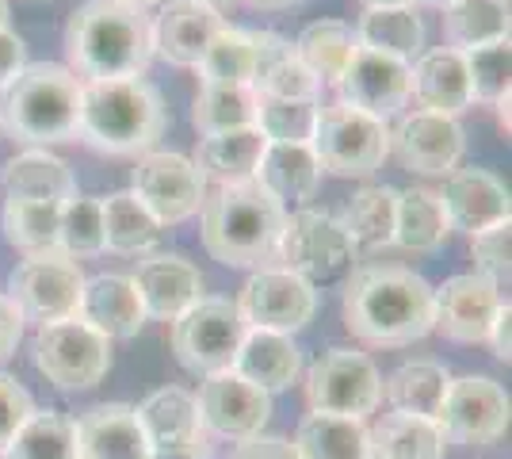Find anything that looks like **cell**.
<instances>
[{
	"label": "cell",
	"mask_w": 512,
	"mask_h": 459,
	"mask_svg": "<svg viewBox=\"0 0 512 459\" xmlns=\"http://www.w3.org/2000/svg\"><path fill=\"white\" fill-rule=\"evenodd\" d=\"M344 326L375 349H406L432 333L436 306L432 284L406 264L367 261L348 272L344 284Z\"/></svg>",
	"instance_id": "6da1fadb"
},
{
	"label": "cell",
	"mask_w": 512,
	"mask_h": 459,
	"mask_svg": "<svg viewBox=\"0 0 512 459\" xmlns=\"http://www.w3.org/2000/svg\"><path fill=\"white\" fill-rule=\"evenodd\" d=\"M65 54L81 81L142 77L153 62V27L146 8L123 0H85L69 16Z\"/></svg>",
	"instance_id": "7a4b0ae2"
},
{
	"label": "cell",
	"mask_w": 512,
	"mask_h": 459,
	"mask_svg": "<svg viewBox=\"0 0 512 459\" xmlns=\"http://www.w3.org/2000/svg\"><path fill=\"white\" fill-rule=\"evenodd\" d=\"M287 207L256 180L207 188L199 207L203 249L226 268H268L276 261V241Z\"/></svg>",
	"instance_id": "3957f363"
},
{
	"label": "cell",
	"mask_w": 512,
	"mask_h": 459,
	"mask_svg": "<svg viewBox=\"0 0 512 459\" xmlns=\"http://www.w3.org/2000/svg\"><path fill=\"white\" fill-rule=\"evenodd\" d=\"M165 123H169L165 100L146 77L81 81L77 134L92 150L111 157H142L157 146Z\"/></svg>",
	"instance_id": "277c9868"
},
{
	"label": "cell",
	"mask_w": 512,
	"mask_h": 459,
	"mask_svg": "<svg viewBox=\"0 0 512 459\" xmlns=\"http://www.w3.org/2000/svg\"><path fill=\"white\" fill-rule=\"evenodd\" d=\"M81 119V77L58 62H31L4 88V127L12 138L46 150L77 138Z\"/></svg>",
	"instance_id": "5b68a950"
},
{
	"label": "cell",
	"mask_w": 512,
	"mask_h": 459,
	"mask_svg": "<svg viewBox=\"0 0 512 459\" xmlns=\"http://www.w3.org/2000/svg\"><path fill=\"white\" fill-rule=\"evenodd\" d=\"M352 261H356V249L341 230L337 215L299 207L283 219L276 241V268L299 276L302 284H337L352 272Z\"/></svg>",
	"instance_id": "8992f818"
},
{
	"label": "cell",
	"mask_w": 512,
	"mask_h": 459,
	"mask_svg": "<svg viewBox=\"0 0 512 459\" xmlns=\"http://www.w3.org/2000/svg\"><path fill=\"white\" fill-rule=\"evenodd\" d=\"M310 150L325 173L371 176L390 157V123L360 108H348L341 100L318 104Z\"/></svg>",
	"instance_id": "52a82bcc"
},
{
	"label": "cell",
	"mask_w": 512,
	"mask_h": 459,
	"mask_svg": "<svg viewBox=\"0 0 512 459\" xmlns=\"http://www.w3.org/2000/svg\"><path fill=\"white\" fill-rule=\"evenodd\" d=\"M245 333H249V326L241 322V314L230 299L203 295L192 310H184L172 322V352L188 372L207 379V375L234 368Z\"/></svg>",
	"instance_id": "ba28073f"
},
{
	"label": "cell",
	"mask_w": 512,
	"mask_h": 459,
	"mask_svg": "<svg viewBox=\"0 0 512 459\" xmlns=\"http://www.w3.org/2000/svg\"><path fill=\"white\" fill-rule=\"evenodd\" d=\"M31 356H35V368L46 375V383L77 394L100 387V379L111 368V341L88 329L81 318H65V322L39 326L31 341Z\"/></svg>",
	"instance_id": "9c48e42d"
},
{
	"label": "cell",
	"mask_w": 512,
	"mask_h": 459,
	"mask_svg": "<svg viewBox=\"0 0 512 459\" xmlns=\"http://www.w3.org/2000/svg\"><path fill=\"white\" fill-rule=\"evenodd\" d=\"M306 402L314 414H337L363 421L383 402V375L371 356L356 349H329L306 372Z\"/></svg>",
	"instance_id": "30bf717a"
},
{
	"label": "cell",
	"mask_w": 512,
	"mask_h": 459,
	"mask_svg": "<svg viewBox=\"0 0 512 459\" xmlns=\"http://www.w3.org/2000/svg\"><path fill=\"white\" fill-rule=\"evenodd\" d=\"M81 291H85L81 264L65 253H43V257H27L12 268L4 295L20 310L23 322L50 326V322L77 318Z\"/></svg>",
	"instance_id": "8fae6325"
},
{
	"label": "cell",
	"mask_w": 512,
	"mask_h": 459,
	"mask_svg": "<svg viewBox=\"0 0 512 459\" xmlns=\"http://www.w3.org/2000/svg\"><path fill=\"white\" fill-rule=\"evenodd\" d=\"M130 192L161 226H180L192 215H199V207L207 199V180L199 176L192 157L150 150L142 153L138 165H134Z\"/></svg>",
	"instance_id": "7c38bea8"
},
{
	"label": "cell",
	"mask_w": 512,
	"mask_h": 459,
	"mask_svg": "<svg viewBox=\"0 0 512 459\" xmlns=\"http://www.w3.org/2000/svg\"><path fill=\"white\" fill-rule=\"evenodd\" d=\"M436 429L444 444L486 448L509 433V391L490 375L451 379L448 398L436 414Z\"/></svg>",
	"instance_id": "4fadbf2b"
},
{
	"label": "cell",
	"mask_w": 512,
	"mask_h": 459,
	"mask_svg": "<svg viewBox=\"0 0 512 459\" xmlns=\"http://www.w3.org/2000/svg\"><path fill=\"white\" fill-rule=\"evenodd\" d=\"M234 306L249 329L291 337L310 326V318L318 310V291L283 268H256L245 280Z\"/></svg>",
	"instance_id": "5bb4252c"
},
{
	"label": "cell",
	"mask_w": 512,
	"mask_h": 459,
	"mask_svg": "<svg viewBox=\"0 0 512 459\" xmlns=\"http://www.w3.org/2000/svg\"><path fill=\"white\" fill-rule=\"evenodd\" d=\"M467 150L463 127L448 115L432 111H406L390 127V153L406 173L417 176H448L459 169Z\"/></svg>",
	"instance_id": "9a60e30c"
},
{
	"label": "cell",
	"mask_w": 512,
	"mask_h": 459,
	"mask_svg": "<svg viewBox=\"0 0 512 459\" xmlns=\"http://www.w3.org/2000/svg\"><path fill=\"white\" fill-rule=\"evenodd\" d=\"M153 459H203L207 456V425L199 417L195 394L184 387H161L138 406Z\"/></svg>",
	"instance_id": "2e32d148"
},
{
	"label": "cell",
	"mask_w": 512,
	"mask_h": 459,
	"mask_svg": "<svg viewBox=\"0 0 512 459\" xmlns=\"http://www.w3.org/2000/svg\"><path fill=\"white\" fill-rule=\"evenodd\" d=\"M199 417L207 425V433H218L226 440H249L256 437L268 417H272V394L245 383L237 372L207 375L195 394Z\"/></svg>",
	"instance_id": "e0dca14e"
},
{
	"label": "cell",
	"mask_w": 512,
	"mask_h": 459,
	"mask_svg": "<svg viewBox=\"0 0 512 459\" xmlns=\"http://www.w3.org/2000/svg\"><path fill=\"white\" fill-rule=\"evenodd\" d=\"M501 303H505L501 287H493L486 276L478 272L451 276L444 280V287H432V306H436L432 329H440L448 341H459V345H482L490 337Z\"/></svg>",
	"instance_id": "ac0fdd59"
},
{
	"label": "cell",
	"mask_w": 512,
	"mask_h": 459,
	"mask_svg": "<svg viewBox=\"0 0 512 459\" xmlns=\"http://www.w3.org/2000/svg\"><path fill=\"white\" fill-rule=\"evenodd\" d=\"M337 88H341V104L390 123L409 104V66L360 46L352 54L348 69H344V77L337 81Z\"/></svg>",
	"instance_id": "d6986e66"
},
{
	"label": "cell",
	"mask_w": 512,
	"mask_h": 459,
	"mask_svg": "<svg viewBox=\"0 0 512 459\" xmlns=\"http://www.w3.org/2000/svg\"><path fill=\"white\" fill-rule=\"evenodd\" d=\"M222 12L203 0H165L161 12L150 16L153 58H165L169 66L195 69L207 54L211 39L222 31Z\"/></svg>",
	"instance_id": "ffe728a7"
},
{
	"label": "cell",
	"mask_w": 512,
	"mask_h": 459,
	"mask_svg": "<svg viewBox=\"0 0 512 459\" xmlns=\"http://www.w3.org/2000/svg\"><path fill=\"white\" fill-rule=\"evenodd\" d=\"M130 280L138 287L146 318H153V322H176L184 310H192L203 299V276L180 253H150V257H142L138 272Z\"/></svg>",
	"instance_id": "44dd1931"
},
{
	"label": "cell",
	"mask_w": 512,
	"mask_h": 459,
	"mask_svg": "<svg viewBox=\"0 0 512 459\" xmlns=\"http://www.w3.org/2000/svg\"><path fill=\"white\" fill-rule=\"evenodd\" d=\"M440 203L448 211L451 230H490L497 222H509L512 203L509 188L490 173V169H455L444 176V192Z\"/></svg>",
	"instance_id": "7402d4cb"
},
{
	"label": "cell",
	"mask_w": 512,
	"mask_h": 459,
	"mask_svg": "<svg viewBox=\"0 0 512 459\" xmlns=\"http://www.w3.org/2000/svg\"><path fill=\"white\" fill-rule=\"evenodd\" d=\"M409 100H417V111L448 115V119L467 111L474 104L470 100L467 58L451 46L421 50V58L409 66Z\"/></svg>",
	"instance_id": "603a6c76"
},
{
	"label": "cell",
	"mask_w": 512,
	"mask_h": 459,
	"mask_svg": "<svg viewBox=\"0 0 512 459\" xmlns=\"http://www.w3.org/2000/svg\"><path fill=\"white\" fill-rule=\"evenodd\" d=\"M77 318L88 329H96L100 337H107V341H130L146 326V310H142V299H138V287H134L130 276H119V272H104V276L85 280Z\"/></svg>",
	"instance_id": "cb8c5ba5"
},
{
	"label": "cell",
	"mask_w": 512,
	"mask_h": 459,
	"mask_svg": "<svg viewBox=\"0 0 512 459\" xmlns=\"http://www.w3.org/2000/svg\"><path fill=\"white\" fill-rule=\"evenodd\" d=\"M77 452L81 459H153L138 410L123 402L92 406L77 417Z\"/></svg>",
	"instance_id": "d4e9b609"
},
{
	"label": "cell",
	"mask_w": 512,
	"mask_h": 459,
	"mask_svg": "<svg viewBox=\"0 0 512 459\" xmlns=\"http://www.w3.org/2000/svg\"><path fill=\"white\" fill-rule=\"evenodd\" d=\"M253 35V88L256 96L276 100H318L321 81L302 66L291 39L276 31H249Z\"/></svg>",
	"instance_id": "484cf974"
},
{
	"label": "cell",
	"mask_w": 512,
	"mask_h": 459,
	"mask_svg": "<svg viewBox=\"0 0 512 459\" xmlns=\"http://www.w3.org/2000/svg\"><path fill=\"white\" fill-rule=\"evenodd\" d=\"M230 372H237L245 383L260 387L264 394L287 391L291 383H299L302 375V349L291 337H283V333L249 329Z\"/></svg>",
	"instance_id": "4316f807"
},
{
	"label": "cell",
	"mask_w": 512,
	"mask_h": 459,
	"mask_svg": "<svg viewBox=\"0 0 512 459\" xmlns=\"http://www.w3.org/2000/svg\"><path fill=\"white\" fill-rule=\"evenodd\" d=\"M268 150V138L256 131V127H241V131H222L199 138V150H195V169L207 184H241V180H253L260 157Z\"/></svg>",
	"instance_id": "83f0119b"
},
{
	"label": "cell",
	"mask_w": 512,
	"mask_h": 459,
	"mask_svg": "<svg viewBox=\"0 0 512 459\" xmlns=\"http://www.w3.org/2000/svg\"><path fill=\"white\" fill-rule=\"evenodd\" d=\"M0 184L8 199H43V203H69L77 196V176L58 153L50 150H23L4 169Z\"/></svg>",
	"instance_id": "f1b7e54d"
},
{
	"label": "cell",
	"mask_w": 512,
	"mask_h": 459,
	"mask_svg": "<svg viewBox=\"0 0 512 459\" xmlns=\"http://www.w3.org/2000/svg\"><path fill=\"white\" fill-rule=\"evenodd\" d=\"M394 215H398V188L363 184L360 192L348 196L337 222L356 253H375V249L394 245Z\"/></svg>",
	"instance_id": "f546056e"
},
{
	"label": "cell",
	"mask_w": 512,
	"mask_h": 459,
	"mask_svg": "<svg viewBox=\"0 0 512 459\" xmlns=\"http://www.w3.org/2000/svg\"><path fill=\"white\" fill-rule=\"evenodd\" d=\"M253 180L264 192H272L283 207L287 203H310L318 196L321 165L310 146H272L268 142Z\"/></svg>",
	"instance_id": "4dcf8cb0"
},
{
	"label": "cell",
	"mask_w": 512,
	"mask_h": 459,
	"mask_svg": "<svg viewBox=\"0 0 512 459\" xmlns=\"http://www.w3.org/2000/svg\"><path fill=\"white\" fill-rule=\"evenodd\" d=\"M451 387V372L436 360H406L402 368H394L383 383V394L394 414H413L436 421L444 398Z\"/></svg>",
	"instance_id": "1f68e13d"
},
{
	"label": "cell",
	"mask_w": 512,
	"mask_h": 459,
	"mask_svg": "<svg viewBox=\"0 0 512 459\" xmlns=\"http://www.w3.org/2000/svg\"><path fill=\"white\" fill-rule=\"evenodd\" d=\"M451 238L448 211L440 192L432 188H406L398 192V215H394V245L406 253H436Z\"/></svg>",
	"instance_id": "d6a6232c"
},
{
	"label": "cell",
	"mask_w": 512,
	"mask_h": 459,
	"mask_svg": "<svg viewBox=\"0 0 512 459\" xmlns=\"http://www.w3.org/2000/svg\"><path fill=\"white\" fill-rule=\"evenodd\" d=\"M356 43L413 66L425 46V23L413 8H371L356 23Z\"/></svg>",
	"instance_id": "836d02e7"
},
{
	"label": "cell",
	"mask_w": 512,
	"mask_h": 459,
	"mask_svg": "<svg viewBox=\"0 0 512 459\" xmlns=\"http://www.w3.org/2000/svg\"><path fill=\"white\" fill-rule=\"evenodd\" d=\"M104 203V249L123 257H150L165 241V226L134 199V192H115Z\"/></svg>",
	"instance_id": "e575fe53"
},
{
	"label": "cell",
	"mask_w": 512,
	"mask_h": 459,
	"mask_svg": "<svg viewBox=\"0 0 512 459\" xmlns=\"http://www.w3.org/2000/svg\"><path fill=\"white\" fill-rule=\"evenodd\" d=\"M367 459H444V437L436 421L390 410L367 429Z\"/></svg>",
	"instance_id": "d590c367"
},
{
	"label": "cell",
	"mask_w": 512,
	"mask_h": 459,
	"mask_svg": "<svg viewBox=\"0 0 512 459\" xmlns=\"http://www.w3.org/2000/svg\"><path fill=\"white\" fill-rule=\"evenodd\" d=\"M444 39L467 54L509 39V0H455L444 8Z\"/></svg>",
	"instance_id": "8d00e7d4"
},
{
	"label": "cell",
	"mask_w": 512,
	"mask_h": 459,
	"mask_svg": "<svg viewBox=\"0 0 512 459\" xmlns=\"http://www.w3.org/2000/svg\"><path fill=\"white\" fill-rule=\"evenodd\" d=\"M302 66L318 77L321 85H337L344 77V69L352 62V54L360 50L356 43V31L341 20H314L302 27V35L295 39Z\"/></svg>",
	"instance_id": "74e56055"
},
{
	"label": "cell",
	"mask_w": 512,
	"mask_h": 459,
	"mask_svg": "<svg viewBox=\"0 0 512 459\" xmlns=\"http://www.w3.org/2000/svg\"><path fill=\"white\" fill-rule=\"evenodd\" d=\"M0 226L8 245L23 249L27 257L58 253V230H62V203L43 199H4Z\"/></svg>",
	"instance_id": "f35d334b"
},
{
	"label": "cell",
	"mask_w": 512,
	"mask_h": 459,
	"mask_svg": "<svg viewBox=\"0 0 512 459\" xmlns=\"http://www.w3.org/2000/svg\"><path fill=\"white\" fill-rule=\"evenodd\" d=\"M256 88L253 85H207L199 81L192 100V127L199 138L222 131H241L256 123Z\"/></svg>",
	"instance_id": "ab89813d"
},
{
	"label": "cell",
	"mask_w": 512,
	"mask_h": 459,
	"mask_svg": "<svg viewBox=\"0 0 512 459\" xmlns=\"http://www.w3.org/2000/svg\"><path fill=\"white\" fill-rule=\"evenodd\" d=\"M0 459H81L77 452V421L58 410H31L12 444Z\"/></svg>",
	"instance_id": "60d3db41"
},
{
	"label": "cell",
	"mask_w": 512,
	"mask_h": 459,
	"mask_svg": "<svg viewBox=\"0 0 512 459\" xmlns=\"http://www.w3.org/2000/svg\"><path fill=\"white\" fill-rule=\"evenodd\" d=\"M302 459H367V429L356 417L310 414L295 437Z\"/></svg>",
	"instance_id": "b9f144b4"
},
{
	"label": "cell",
	"mask_w": 512,
	"mask_h": 459,
	"mask_svg": "<svg viewBox=\"0 0 512 459\" xmlns=\"http://www.w3.org/2000/svg\"><path fill=\"white\" fill-rule=\"evenodd\" d=\"M195 69L207 85H253V35L245 27L222 23Z\"/></svg>",
	"instance_id": "7bdbcfd3"
},
{
	"label": "cell",
	"mask_w": 512,
	"mask_h": 459,
	"mask_svg": "<svg viewBox=\"0 0 512 459\" xmlns=\"http://www.w3.org/2000/svg\"><path fill=\"white\" fill-rule=\"evenodd\" d=\"M318 123V100H276L260 96L256 100V131L272 146H310Z\"/></svg>",
	"instance_id": "ee69618b"
},
{
	"label": "cell",
	"mask_w": 512,
	"mask_h": 459,
	"mask_svg": "<svg viewBox=\"0 0 512 459\" xmlns=\"http://www.w3.org/2000/svg\"><path fill=\"white\" fill-rule=\"evenodd\" d=\"M58 253L73 257V261L104 253V203L96 196H73L69 203H62Z\"/></svg>",
	"instance_id": "f6af8a7d"
},
{
	"label": "cell",
	"mask_w": 512,
	"mask_h": 459,
	"mask_svg": "<svg viewBox=\"0 0 512 459\" xmlns=\"http://www.w3.org/2000/svg\"><path fill=\"white\" fill-rule=\"evenodd\" d=\"M467 77H470V100L478 104H497L501 96H509V77H512V46L490 43L467 50Z\"/></svg>",
	"instance_id": "bcb514c9"
},
{
	"label": "cell",
	"mask_w": 512,
	"mask_h": 459,
	"mask_svg": "<svg viewBox=\"0 0 512 459\" xmlns=\"http://www.w3.org/2000/svg\"><path fill=\"white\" fill-rule=\"evenodd\" d=\"M474 272L486 276L493 287H509L512 276V222H497L490 230L470 234Z\"/></svg>",
	"instance_id": "7dc6e473"
},
{
	"label": "cell",
	"mask_w": 512,
	"mask_h": 459,
	"mask_svg": "<svg viewBox=\"0 0 512 459\" xmlns=\"http://www.w3.org/2000/svg\"><path fill=\"white\" fill-rule=\"evenodd\" d=\"M31 410H35L31 394L23 391L12 375L0 372V452L12 444V437L20 433V425L31 417Z\"/></svg>",
	"instance_id": "c3c4849f"
},
{
	"label": "cell",
	"mask_w": 512,
	"mask_h": 459,
	"mask_svg": "<svg viewBox=\"0 0 512 459\" xmlns=\"http://www.w3.org/2000/svg\"><path fill=\"white\" fill-rule=\"evenodd\" d=\"M230 459H302V456H299V448H295V440L256 433V437H249V440H237V448Z\"/></svg>",
	"instance_id": "681fc988"
},
{
	"label": "cell",
	"mask_w": 512,
	"mask_h": 459,
	"mask_svg": "<svg viewBox=\"0 0 512 459\" xmlns=\"http://www.w3.org/2000/svg\"><path fill=\"white\" fill-rule=\"evenodd\" d=\"M23 66H27V46H23V39L16 31L4 27V31H0V92L20 77Z\"/></svg>",
	"instance_id": "f907efd6"
},
{
	"label": "cell",
	"mask_w": 512,
	"mask_h": 459,
	"mask_svg": "<svg viewBox=\"0 0 512 459\" xmlns=\"http://www.w3.org/2000/svg\"><path fill=\"white\" fill-rule=\"evenodd\" d=\"M20 337H23V318H20V310L12 306V299L0 291V364L16 352V345H20Z\"/></svg>",
	"instance_id": "816d5d0a"
},
{
	"label": "cell",
	"mask_w": 512,
	"mask_h": 459,
	"mask_svg": "<svg viewBox=\"0 0 512 459\" xmlns=\"http://www.w3.org/2000/svg\"><path fill=\"white\" fill-rule=\"evenodd\" d=\"M490 349H493V356L501 360V364H509L512 360V306H509V299L501 303V310H497V318H493V326H490Z\"/></svg>",
	"instance_id": "f5cc1de1"
},
{
	"label": "cell",
	"mask_w": 512,
	"mask_h": 459,
	"mask_svg": "<svg viewBox=\"0 0 512 459\" xmlns=\"http://www.w3.org/2000/svg\"><path fill=\"white\" fill-rule=\"evenodd\" d=\"M249 8H260V12H283V8H295L302 0H245Z\"/></svg>",
	"instance_id": "db71d44e"
},
{
	"label": "cell",
	"mask_w": 512,
	"mask_h": 459,
	"mask_svg": "<svg viewBox=\"0 0 512 459\" xmlns=\"http://www.w3.org/2000/svg\"><path fill=\"white\" fill-rule=\"evenodd\" d=\"M363 12H371V8H413L417 0H360Z\"/></svg>",
	"instance_id": "11a10c76"
},
{
	"label": "cell",
	"mask_w": 512,
	"mask_h": 459,
	"mask_svg": "<svg viewBox=\"0 0 512 459\" xmlns=\"http://www.w3.org/2000/svg\"><path fill=\"white\" fill-rule=\"evenodd\" d=\"M8 16H12V12H8V0H0V31L8 27Z\"/></svg>",
	"instance_id": "9f6ffc18"
},
{
	"label": "cell",
	"mask_w": 512,
	"mask_h": 459,
	"mask_svg": "<svg viewBox=\"0 0 512 459\" xmlns=\"http://www.w3.org/2000/svg\"><path fill=\"white\" fill-rule=\"evenodd\" d=\"M123 4H134V8H150V4H165V0H123Z\"/></svg>",
	"instance_id": "6f0895ef"
},
{
	"label": "cell",
	"mask_w": 512,
	"mask_h": 459,
	"mask_svg": "<svg viewBox=\"0 0 512 459\" xmlns=\"http://www.w3.org/2000/svg\"><path fill=\"white\" fill-rule=\"evenodd\" d=\"M421 4H432V8H448V4H455V0H421Z\"/></svg>",
	"instance_id": "680465c9"
},
{
	"label": "cell",
	"mask_w": 512,
	"mask_h": 459,
	"mask_svg": "<svg viewBox=\"0 0 512 459\" xmlns=\"http://www.w3.org/2000/svg\"><path fill=\"white\" fill-rule=\"evenodd\" d=\"M203 4H211V8H222V4H234V0H203Z\"/></svg>",
	"instance_id": "91938a15"
}]
</instances>
